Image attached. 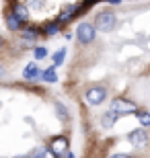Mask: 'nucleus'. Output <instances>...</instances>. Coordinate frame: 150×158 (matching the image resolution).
Returning a JSON list of instances; mask_svg holds the SVG:
<instances>
[{"label":"nucleus","instance_id":"f257e3e1","mask_svg":"<svg viewBox=\"0 0 150 158\" xmlns=\"http://www.w3.org/2000/svg\"><path fill=\"white\" fill-rule=\"evenodd\" d=\"M113 25H115L113 12H101V15H97V27L101 31H111Z\"/></svg>","mask_w":150,"mask_h":158},{"label":"nucleus","instance_id":"f03ea898","mask_svg":"<svg viewBox=\"0 0 150 158\" xmlns=\"http://www.w3.org/2000/svg\"><path fill=\"white\" fill-rule=\"evenodd\" d=\"M105 99V88L103 86H92L87 90V101L88 103H92V105H97V103H101V101Z\"/></svg>","mask_w":150,"mask_h":158},{"label":"nucleus","instance_id":"7ed1b4c3","mask_svg":"<svg viewBox=\"0 0 150 158\" xmlns=\"http://www.w3.org/2000/svg\"><path fill=\"white\" fill-rule=\"evenodd\" d=\"M92 37H95V31H92L91 25H80V27H78V39H80L82 43L92 41Z\"/></svg>","mask_w":150,"mask_h":158},{"label":"nucleus","instance_id":"20e7f679","mask_svg":"<svg viewBox=\"0 0 150 158\" xmlns=\"http://www.w3.org/2000/svg\"><path fill=\"white\" fill-rule=\"evenodd\" d=\"M136 109V105L134 103H130V101H123V99H117L115 103H113V111H119V113H130Z\"/></svg>","mask_w":150,"mask_h":158},{"label":"nucleus","instance_id":"39448f33","mask_svg":"<svg viewBox=\"0 0 150 158\" xmlns=\"http://www.w3.org/2000/svg\"><path fill=\"white\" fill-rule=\"evenodd\" d=\"M39 76H41V72L37 68V64H29L23 72V78H39Z\"/></svg>","mask_w":150,"mask_h":158},{"label":"nucleus","instance_id":"423d86ee","mask_svg":"<svg viewBox=\"0 0 150 158\" xmlns=\"http://www.w3.org/2000/svg\"><path fill=\"white\" fill-rule=\"evenodd\" d=\"M115 117H117V113L111 109V111H107L103 115V119H101V123H103V127H111L113 123H115Z\"/></svg>","mask_w":150,"mask_h":158},{"label":"nucleus","instance_id":"0eeeda50","mask_svg":"<svg viewBox=\"0 0 150 158\" xmlns=\"http://www.w3.org/2000/svg\"><path fill=\"white\" fill-rule=\"evenodd\" d=\"M12 15L17 17V21H19L21 25L27 21V12H25V8H21V6H15V12H12Z\"/></svg>","mask_w":150,"mask_h":158},{"label":"nucleus","instance_id":"6e6552de","mask_svg":"<svg viewBox=\"0 0 150 158\" xmlns=\"http://www.w3.org/2000/svg\"><path fill=\"white\" fill-rule=\"evenodd\" d=\"M66 144H68V140H66V138H58V140L54 142V146H56V150H54V152L60 154V150H64V148H66Z\"/></svg>","mask_w":150,"mask_h":158},{"label":"nucleus","instance_id":"1a4fd4ad","mask_svg":"<svg viewBox=\"0 0 150 158\" xmlns=\"http://www.w3.org/2000/svg\"><path fill=\"white\" fill-rule=\"evenodd\" d=\"M8 27H11L12 31H19V29H21V23L17 21V17H15V15H8Z\"/></svg>","mask_w":150,"mask_h":158},{"label":"nucleus","instance_id":"9d476101","mask_svg":"<svg viewBox=\"0 0 150 158\" xmlns=\"http://www.w3.org/2000/svg\"><path fill=\"white\" fill-rule=\"evenodd\" d=\"M132 140L136 142V144H144V142H146V134L142 131V129H138V131L132 135Z\"/></svg>","mask_w":150,"mask_h":158},{"label":"nucleus","instance_id":"9b49d317","mask_svg":"<svg viewBox=\"0 0 150 158\" xmlns=\"http://www.w3.org/2000/svg\"><path fill=\"white\" fill-rule=\"evenodd\" d=\"M43 78H45L47 82H54V80H58V76H56V70L54 68H49V70L43 72Z\"/></svg>","mask_w":150,"mask_h":158},{"label":"nucleus","instance_id":"f8f14e48","mask_svg":"<svg viewBox=\"0 0 150 158\" xmlns=\"http://www.w3.org/2000/svg\"><path fill=\"white\" fill-rule=\"evenodd\" d=\"M56 33H58V23L47 25V27H45V35H56Z\"/></svg>","mask_w":150,"mask_h":158},{"label":"nucleus","instance_id":"ddd939ff","mask_svg":"<svg viewBox=\"0 0 150 158\" xmlns=\"http://www.w3.org/2000/svg\"><path fill=\"white\" fill-rule=\"evenodd\" d=\"M64 53H66V49H60L56 56H54V64L58 66V64H62V60H64Z\"/></svg>","mask_w":150,"mask_h":158},{"label":"nucleus","instance_id":"4468645a","mask_svg":"<svg viewBox=\"0 0 150 158\" xmlns=\"http://www.w3.org/2000/svg\"><path fill=\"white\" fill-rule=\"evenodd\" d=\"M138 117H140V121L144 123V125H148V123H150V115H148V113H138Z\"/></svg>","mask_w":150,"mask_h":158},{"label":"nucleus","instance_id":"2eb2a0df","mask_svg":"<svg viewBox=\"0 0 150 158\" xmlns=\"http://www.w3.org/2000/svg\"><path fill=\"white\" fill-rule=\"evenodd\" d=\"M23 35H25V37H29V39H33V37L37 35V33H35V29H31V27H27V29L23 31Z\"/></svg>","mask_w":150,"mask_h":158},{"label":"nucleus","instance_id":"dca6fc26","mask_svg":"<svg viewBox=\"0 0 150 158\" xmlns=\"http://www.w3.org/2000/svg\"><path fill=\"white\" fill-rule=\"evenodd\" d=\"M35 58H37V60L45 58V49H43V47H37V49H35Z\"/></svg>","mask_w":150,"mask_h":158},{"label":"nucleus","instance_id":"f3484780","mask_svg":"<svg viewBox=\"0 0 150 158\" xmlns=\"http://www.w3.org/2000/svg\"><path fill=\"white\" fill-rule=\"evenodd\" d=\"M0 47H2V37H0Z\"/></svg>","mask_w":150,"mask_h":158}]
</instances>
